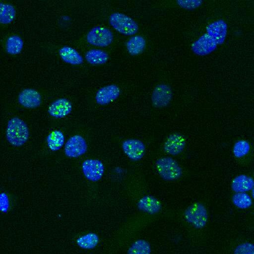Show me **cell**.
<instances>
[{
  "mask_svg": "<svg viewBox=\"0 0 254 254\" xmlns=\"http://www.w3.org/2000/svg\"><path fill=\"white\" fill-rule=\"evenodd\" d=\"M252 196L253 198L254 199V186L252 190Z\"/></svg>",
  "mask_w": 254,
  "mask_h": 254,
  "instance_id": "cell-29",
  "label": "cell"
},
{
  "mask_svg": "<svg viewBox=\"0 0 254 254\" xmlns=\"http://www.w3.org/2000/svg\"><path fill=\"white\" fill-rule=\"evenodd\" d=\"M233 204L240 209H246L252 204V199L250 196L246 192H238L232 197Z\"/></svg>",
  "mask_w": 254,
  "mask_h": 254,
  "instance_id": "cell-25",
  "label": "cell"
},
{
  "mask_svg": "<svg viewBox=\"0 0 254 254\" xmlns=\"http://www.w3.org/2000/svg\"><path fill=\"white\" fill-rule=\"evenodd\" d=\"M156 168L160 176L165 181L177 180L182 174V169L179 164L169 157L158 159L156 162Z\"/></svg>",
  "mask_w": 254,
  "mask_h": 254,
  "instance_id": "cell-2",
  "label": "cell"
},
{
  "mask_svg": "<svg viewBox=\"0 0 254 254\" xmlns=\"http://www.w3.org/2000/svg\"><path fill=\"white\" fill-rule=\"evenodd\" d=\"M86 61L93 65H100L105 64L109 59L108 54L104 51L92 49L88 51L85 55Z\"/></svg>",
  "mask_w": 254,
  "mask_h": 254,
  "instance_id": "cell-18",
  "label": "cell"
},
{
  "mask_svg": "<svg viewBox=\"0 0 254 254\" xmlns=\"http://www.w3.org/2000/svg\"><path fill=\"white\" fill-rule=\"evenodd\" d=\"M112 32L107 28L95 26L92 28L86 35V40L90 44L105 47L110 45L113 41Z\"/></svg>",
  "mask_w": 254,
  "mask_h": 254,
  "instance_id": "cell-5",
  "label": "cell"
},
{
  "mask_svg": "<svg viewBox=\"0 0 254 254\" xmlns=\"http://www.w3.org/2000/svg\"><path fill=\"white\" fill-rule=\"evenodd\" d=\"M0 22L1 24H9L13 20L16 11L12 5L0 2Z\"/></svg>",
  "mask_w": 254,
  "mask_h": 254,
  "instance_id": "cell-23",
  "label": "cell"
},
{
  "mask_svg": "<svg viewBox=\"0 0 254 254\" xmlns=\"http://www.w3.org/2000/svg\"><path fill=\"white\" fill-rule=\"evenodd\" d=\"M151 247L144 240H138L134 242L128 249L127 254H150Z\"/></svg>",
  "mask_w": 254,
  "mask_h": 254,
  "instance_id": "cell-24",
  "label": "cell"
},
{
  "mask_svg": "<svg viewBox=\"0 0 254 254\" xmlns=\"http://www.w3.org/2000/svg\"><path fill=\"white\" fill-rule=\"evenodd\" d=\"M87 150L85 139L80 135L70 137L64 145V153L70 158H77L84 154Z\"/></svg>",
  "mask_w": 254,
  "mask_h": 254,
  "instance_id": "cell-6",
  "label": "cell"
},
{
  "mask_svg": "<svg viewBox=\"0 0 254 254\" xmlns=\"http://www.w3.org/2000/svg\"><path fill=\"white\" fill-rule=\"evenodd\" d=\"M178 4L186 9H194L199 7L202 3V1L200 0H177L176 1Z\"/></svg>",
  "mask_w": 254,
  "mask_h": 254,
  "instance_id": "cell-28",
  "label": "cell"
},
{
  "mask_svg": "<svg viewBox=\"0 0 254 254\" xmlns=\"http://www.w3.org/2000/svg\"><path fill=\"white\" fill-rule=\"evenodd\" d=\"M138 209L144 212L154 214L159 212L162 207L160 201L151 195H145L141 198L138 203Z\"/></svg>",
  "mask_w": 254,
  "mask_h": 254,
  "instance_id": "cell-15",
  "label": "cell"
},
{
  "mask_svg": "<svg viewBox=\"0 0 254 254\" xmlns=\"http://www.w3.org/2000/svg\"><path fill=\"white\" fill-rule=\"evenodd\" d=\"M64 136L63 133L59 130L53 131L47 137V143L48 147L55 151L61 149L64 143Z\"/></svg>",
  "mask_w": 254,
  "mask_h": 254,
  "instance_id": "cell-20",
  "label": "cell"
},
{
  "mask_svg": "<svg viewBox=\"0 0 254 254\" xmlns=\"http://www.w3.org/2000/svg\"><path fill=\"white\" fill-rule=\"evenodd\" d=\"M217 44L215 40L207 33L202 35L191 46L194 53L199 56H205L212 52Z\"/></svg>",
  "mask_w": 254,
  "mask_h": 254,
  "instance_id": "cell-11",
  "label": "cell"
},
{
  "mask_svg": "<svg viewBox=\"0 0 254 254\" xmlns=\"http://www.w3.org/2000/svg\"><path fill=\"white\" fill-rule=\"evenodd\" d=\"M59 53L64 62L72 65L80 64L83 61L81 55L75 49L69 46L62 47L59 50Z\"/></svg>",
  "mask_w": 254,
  "mask_h": 254,
  "instance_id": "cell-17",
  "label": "cell"
},
{
  "mask_svg": "<svg viewBox=\"0 0 254 254\" xmlns=\"http://www.w3.org/2000/svg\"><path fill=\"white\" fill-rule=\"evenodd\" d=\"M29 132L25 123L18 117L11 119L7 123L6 137L7 141L13 146L19 147L28 140Z\"/></svg>",
  "mask_w": 254,
  "mask_h": 254,
  "instance_id": "cell-1",
  "label": "cell"
},
{
  "mask_svg": "<svg viewBox=\"0 0 254 254\" xmlns=\"http://www.w3.org/2000/svg\"><path fill=\"white\" fill-rule=\"evenodd\" d=\"M120 94V89L115 84H110L100 88L95 95V100L100 105H107L117 99Z\"/></svg>",
  "mask_w": 254,
  "mask_h": 254,
  "instance_id": "cell-13",
  "label": "cell"
},
{
  "mask_svg": "<svg viewBox=\"0 0 254 254\" xmlns=\"http://www.w3.org/2000/svg\"><path fill=\"white\" fill-rule=\"evenodd\" d=\"M109 23L116 31L125 35H133L138 30V26L136 22L121 13L111 14L109 17Z\"/></svg>",
  "mask_w": 254,
  "mask_h": 254,
  "instance_id": "cell-3",
  "label": "cell"
},
{
  "mask_svg": "<svg viewBox=\"0 0 254 254\" xmlns=\"http://www.w3.org/2000/svg\"><path fill=\"white\" fill-rule=\"evenodd\" d=\"M146 41L144 38L140 35L131 37L127 43V49L131 55L135 56L142 53L145 49Z\"/></svg>",
  "mask_w": 254,
  "mask_h": 254,
  "instance_id": "cell-19",
  "label": "cell"
},
{
  "mask_svg": "<svg viewBox=\"0 0 254 254\" xmlns=\"http://www.w3.org/2000/svg\"><path fill=\"white\" fill-rule=\"evenodd\" d=\"M72 110V104L67 99L62 98L53 101L48 108L50 116L56 118H63Z\"/></svg>",
  "mask_w": 254,
  "mask_h": 254,
  "instance_id": "cell-14",
  "label": "cell"
},
{
  "mask_svg": "<svg viewBox=\"0 0 254 254\" xmlns=\"http://www.w3.org/2000/svg\"><path fill=\"white\" fill-rule=\"evenodd\" d=\"M186 139L184 136L178 133H174L166 139L163 149L164 151L171 155H177L180 154L185 148Z\"/></svg>",
  "mask_w": 254,
  "mask_h": 254,
  "instance_id": "cell-10",
  "label": "cell"
},
{
  "mask_svg": "<svg viewBox=\"0 0 254 254\" xmlns=\"http://www.w3.org/2000/svg\"><path fill=\"white\" fill-rule=\"evenodd\" d=\"M185 217L187 221L195 228L200 229L204 227L207 223V211L203 204L196 202L187 208L185 212Z\"/></svg>",
  "mask_w": 254,
  "mask_h": 254,
  "instance_id": "cell-4",
  "label": "cell"
},
{
  "mask_svg": "<svg viewBox=\"0 0 254 254\" xmlns=\"http://www.w3.org/2000/svg\"><path fill=\"white\" fill-rule=\"evenodd\" d=\"M254 186V179L246 175L237 176L233 180L231 184L232 190L236 193L246 192L252 190Z\"/></svg>",
  "mask_w": 254,
  "mask_h": 254,
  "instance_id": "cell-16",
  "label": "cell"
},
{
  "mask_svg": "<svg viewBox=\"0 0 254 254\" xmlns=\"http://www.w3.org/2000/svg\"><path fill=\"white\" fill-rule=\"evenodd\" d=\"M99 239L97 234L89 233L84 235L76 240L77 245L84 249H92L94 248L98 244Z\"/></svg>",
  "mask_w": 254,
  "mask_h": 254,
  "instance_id": "cell-22",
  "label": "cell"
},
{
  "mask_svg": "<svg viewBox=\"0 0 254 254\" xmlns=\"http://www.w3.org/2000/svg\"><path fill=\"white\" fill-rule=\"evenodd\" d=\"M122 148L125 154L131 160H140L145 152V146L140 140L129 139L124 140Z\"/></svg>",
  "mask_w": 254,
  "mask_h": 254,
  "instance_id": "cell-8",
  "label": "cell"
},
{
  "mask_svg": "<svg viewBox=\"0 0 254 254\" xmlns=\"http://www.w3.org/2000/svg\"><path fill=\"white\" fill-rule=\"evenodd\" d=\"M18 100L23 107L28 109H34L41 105V96L34 89L25 88L19 94Z\"/></svg>",
  "mask_w": 254,
  "mask_h": 254,
  "instance_id": "cell-12",
  "label": "cell"
},
{
  "mask_svg": "<svg viewBox=\"0 0 254 254\" xmlns=\"http://www.w3.org/2000/svg\"><path fill=\"white\" fill-rule=\"evenodd\" d=\"M172 98V92L170 87L165 84H160L153 91L151 101L154 107L163 108L170 103Z\"/></svg>",
  "mask_w": 254,
  "mask_h": 254,
  "instance_id": "cell-9",
  "label": "cell"
},
{
  "mask_svg": "<svg viewBox=\"0 0 254 254\" xmlns=\"http://www.w3.org/2000/svg\"><path fill=\"white\" fill-rule=\"evenodd\" d=\"M234 254H254V245L250 243L240 244L235 248Z\"/></svg>",
  "mask_w": 254,
  "mask_h": 254,
  "instance_id": "cell-27",
  "label": "cell"
},
{
  "mask_svg": "<svg viewBox=\"0 0 254 254\" xmlns=\"http://www.w3.org/2000/svg\"><path fill=\"white\" fill-rule=\"evenodd\" d=\"M250 148V144L247 141L240 140L234 145L233 154L236 158H242L249 153Z\"/></svg>",
  "mask_w": 254,
  "mask_h": 254,
  "instance_id": "cell-26",
  "label": "cell"
},
{
  "mask_svg": "<svg viewBox=\"0 0 254 254\" xmlns=\"http://www.w3.org/2000/svg\"><path fill=\"white\" fill-rule=\"evenodd\" d=\"M23 47V42L21 38L13 35L7 38L5 44V50L7 53L15 55L19 54Z\"/></svg>",
  "mask_w": 254,
  "mask_h": 254,
  "instance_id": "cell-21",
  "label": "cell"
},
{
  "mask_svg": "<svg viewBox=\"0 0 254 254\" xmlns=\"http://www.w3.org/2000/svg\"><path fill=\"white\" fill-rule=\"evenodd\" d=\"M82 170L86 179L95 182L102 178L104 172V166L99 160L87 159L82 163Z\"/></svg>",
  "mask_w": 254,
  "mask_h": 254,
  "instance_id": "cell-7",
  "label": "cell"
}]
</instances>
